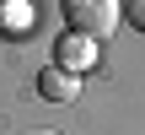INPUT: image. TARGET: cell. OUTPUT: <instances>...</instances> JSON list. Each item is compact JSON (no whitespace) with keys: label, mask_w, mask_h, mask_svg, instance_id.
Wrapping results in <instances>:
<instances>
[{"label":"cell","mask_w":145,"mask_h":135,"mask_svg":"<svg viewBox=\"0 0 145 135\" xmlns=\"http://www.w3.org/2000/svg\"><path fill=\"white\" fill-rule=\"evenodd\" d=\"M32 135H59V130H32Z\"/></svg>","instance_id":"obj_6"},{"label":"cell","mask_w":145,"mask_h":135,"mask_svg":"<svg viewBox=\"0 0 145 135\" xmlns=\"http://www.w3.org/2000/svg\"><path fill=\"white\" fill-rule=\"evenodd\" d=\"M129 27H140V32H145V0H129Z\"/></svg>","instance_id":"obj_4"},{"label":"cell","mask_w":145,"mask_h":135,"mask_svg":"<svg viewBox=\"0 0 145 135\" xmlns=\"http://www.w3.org/2000/svg\"><path fill=\"white\" fill-rule=\"evenodd\" d=\"M38 92H43V97H54V103H70V97H75V76H65V70L54 65V70H43V76H38Z\"/></svg>","instance_id":"obj_3"},{"label":"cell","mask_w":145,"mask_h":135,"mask_svg":"<svg viewBox=\"0 0 145 135\" xmlns=\"http://www.w3.org/2000/svg\"><path fill=\"white\" fill-rule=\"evenodd\" d=\"M11 5H16V0H0V16H5V11H11Z\"/></svg>","instance_id":"obj_5"},{"label":"cell","mask_w":145,"mask_h":135,"mask_svg":"<svg viewBox=\"0 0 145 135\" xmlns=\"http://www.w3.org/2000/svg\"><path fill=\"white\" fill-rule=\"evenodd\" d=\"M54 60H59V70H65V76H75V70H86V65L97 60V43H91V38H81V32H65V38H59V49H54Z\"/></svg>","instance_id":"obj_2"},{"label":"cell","mask_w":145,"mask_h":135,"mask_svg":"<svg viewBox=\"0 0 145 135\" xmlns=\"http://www.w3.org/2000/svg\"><path fill=\"white\" fill-rule=\"evenodd\" d=\"M65 5V22H70V32H81V38H108L113 27H118V16H124V5L118 0H59Z\"/></svg>","instance_id":"obj_1"}]
</instances>
